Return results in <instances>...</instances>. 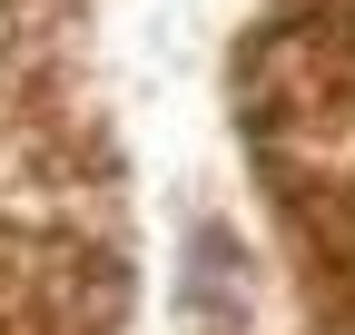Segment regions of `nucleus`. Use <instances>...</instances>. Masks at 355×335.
<instances>
[{
  "label": "nucleus",
  "instance_id": "obj_1",
  "mask_svg": "<svg viewBox=\"0 0 355 335\" xmlns=\"http://www.w3.org/2000/svg\"><path fill=\"white\" fill-rule=\"evenodd\" d=\"M188 306H198V335H237V316H247V296H237V257H227V237H217V227H198Z\"/></svg>",
  "mask_w": 355,
  "mask_h": 335
}]
</instances>
